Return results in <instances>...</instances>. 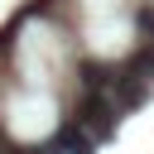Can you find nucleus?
Returning a JSON list of instances; mask_svg holds the SVG:
<instances>
[{
  "mask_svg": "<svg viewBox=\"0 0 154 154\" xmlns=\"http://www.w3.org/2000/svg\"><path fill=\"white\" fill-rule=\"evenodd\" d=\"M135 29L144 34V48H154V10H149V5L135 10Z\"/></svg>",
  "mask_w": 154,
  "mask_h": 154,
  "instance_id": "7ed1b4c3",
  "label": "nucleus"
},
{
  "mask_svg": "<svg viewBox=\"0 0 154 154\" xmlns=\"http://www.w3.org/2000/svg\"><path fill=\"white\" fill-rule=\"evenodd\" d=\"M77 125H82L91 140H106V135L116 130V111H111V101H106L101 91H87V96L77 101Z\"/></svg>",
  "mask_w": 154,
  "mask_h": 154,
  "instance_id": "f257e3e1",
  "label": "nucleus"
},
{
  "mask_svg": "<svg viewBox=\"0 0 154 154\" xmlns=\"http://www.w3.org/2000/svg\"><path fill=\"white\" fill-rule=\"evenodd\" d=\"M43 149H48V154H96V140H91L77 120H67V125H63V130L43 144Z\"/></svg>",
  "mask_w": 154,
  "mask_h": 154,
  "instance_id": "f03ea898",
  "label": "nucleus"
}]
</instances>
